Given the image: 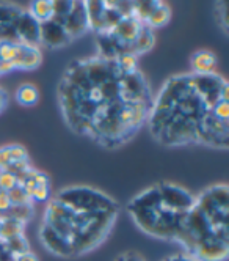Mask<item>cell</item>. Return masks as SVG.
Here are the masks:
<instances>
[{
    "label": "cell",
    "instance_id": "1",
    "mask_svg": "<svg viewBox=\"0 0 229 261\" xmlns=\"http://www.w3.org/2000/svg\"><path fill=\"white\" fill-rule=\"evenodd\" d=\"M56 102L69 130L117 150L148 124L154 93L140 69H126L118 59L96 54L65 68Z\"/></svg>",
    "mask_w": 229,
    "mask_h": 261
},
{
    "label": "cell",
    "instance_id": "2",
    "mask_svg": "<svg viewBox=\"0 0 229 261\" xmlns=\"http://www.w3.org/2000/svg\"><path fill=\"white\" fill-rule=\"evenodd\" d=\"M149 133L166 148H229V84L218 72H182L168 77L148 120Z\"/></svg>",
    "mask_w": 229,
    "mask_h": 261
},
{
    "label": "cell",
    "instance_id": "3",
    "mask_svg": "<svg viewBox=\"0 0 229 261\" xmlns=\"http://www.w3.org/2000/svg\"><path fill=\"white\" fill-rule=\"evenodd\" d=\"M120 216V203L91 186H68L47 201L38 238L59 258H79L107 241Z\"/></svg>",
    "mask_w": 229,
    "mask_h": 261
},
{
    "label": "cell",
    "instance_id": "4",
    "mask_svg": "<svg viewBox=\"0 0 229 261\" xmlns=\"http://www.w3.org/2000/svg\"><path fill=\"white\" fill-rule=\"evenodd\" d=\"M176 244L198 261H226L229 255V188L212 184L199 192Z\"/></svg>",
    "mask_w": 229,
    "mask_h": 261
},
{
    "label": "cell",
    "instance_id": "5",
    "mask_svg": "<svg viewBox=\"0 0 229 261\" xmlns=\"http://www.w3.org/2000/svg\"><path fill=\"white\" fill-rule=\"evenodd\" d=\"M195 198L196 195L179 184L159 181L138 192L126 210L145 234L176 244Z\"/></svg>",
    "mask_w": 229,
    "mask_h": 261
},
{
    "label": "cell",
    "instance_id": "6",
    "mask_svg": "<svg viewBox=\"0 0 229 261\" xmlns=\"http://www.w3.org/2000/svg\"><path fill=\"white\" fill-rule=\"evenodd\" d=\"M98 52L107 59H118L121 55H140L149 52L156 44L154 30L133 16L132 10L111 30L94 35Z\"/></svg>",
    "mask_w": 229,
    "mask_h": 261
},
{
    "label": "cell",
    "instance_id": "7",
    "mask_svg": "<svg viewBox=\"0 0 229 261\" xmlns=\"http://www.w3.org/2000/svg\"><path fill=\"white\" fill-rule=\"evenodd\" d=\"M71 43H72L71 35L68 33V30L60 21H56L52 17L50 21L40 24V44L41 46H46L49 49H60Z\"/></svg>",
    "mask_w": 229,
    "mask_h": 261
},
{
    "label": "cell",
    "instance_id": "8",
    "mask_svg": "<svg viewBox=\"0 0 229 261\" xmlns=\"http://www.w3.org/2000/svg\"><path fill=\"white\" fill-rule=\"evenodd\" d=\"M25 8L13 4H0V41L17 43V25Z\"/></svg>",
    "mask_w": 229,
    "mask_h": 261
},
{
    "label": "cell",
    "instance_id": "9",
    "mask_svg": "<svg viewBox=\"0 0 229 261\" xmlns=\"http://www.w3.org/2000/svg\"><path fill=\"white\" fill-rule=\"evenodd\" d=\"M60 22L65 25V29L71 35L72 41L80 38V36H83L85 33H88L90 32V25H88L85 2H77V0H74L72 10L69 11L68 16L63 17Z\"/></svg>",
    "mask_w": 229,
    "mask_h": 261
},
{
    "label": "cell",
    "instance_id": "10",
    "mask_svg": "<svg viewBox=\"0 0 229 261\" xmlns=\"http://www.w3.org/2000/svg\"><path fill=\"white\" fill-rule=\"evenodd\" d=\"M43 63L41 47L30 44H19L17 57L14 60V71H35Z\"/></svg>",
    "mask_w": 229,
    "mask_h": 261
},
{
    "label": "cell",
    "instance_id": "11",
    "mask_svg": "<svg viewBox=\"0 0 229 261\" xmlns=\"http://www.w3.org/2000/svg\"><path fill=\"white\" fill-rule=\"evenodd\" d=\"M217 55L207 49H201L196 50L192 59H190V66H192V71L195 74H211V72H217Z\"/></svg>",
    "mask_w": 229,
    "mask_h": 261
},
{
    "label": "cell",
    "instance_id": "12",
    "mask_svg": "<svg viewBox=\"0 0 229 261\" xmlns=\"http://www.w3.org/2000/svg\"><path fill=\"white\" fill-rule=\"evenodd\" d=\"M40 101V90L30 82H24L16 90V102L22 107H33Z\"/></svg>",
    "mask_w": 229,
    "mask_h": 261
},
{
    "label": "cell",
    "instance_id": "13",
    "mask_svg": "<svg viewBox=\"0 0 229 261\" xmlns=\"http://www.w3.org/2000/svg\"><path fill=\"white\" fill-rule=\"evenodd\" d=\"M35 19L43 24L53 17V0H33L27 10Z\"/></svg>",
    "mask_w": 229,
    "mask_h": 261
},
{
    "label": "cell",
    "instance_id": "14",
    "mask_svg": "<svg viewBox=\"0 0 229 261\" xmlns=\"http://www.w3.org/2000/svg\"><path fill=\"white\" fill-rule=\"evenodd\" d=\"M25 227L27 223L17 220V219H11V217H2V227H0V239L4 242L19 236V234H25Z\"/></svg>",
    "mask_w": 229,
    "mask_h": 261
},
{
    "label": "cell",
    "instance_id": "15",
    "mask_svg": "<svg viewBox=\"0 0 229 261\" xmlns=\"http://www.w3.org/2000/svg\"><path fill=\"white\" fill-rule=\"evenodd\" d=\"M171 19V8L168 4L165 2H159V5L156 7V10L152 11V14L149 16V19L146 21V25L154 29H160L163 25H166Z\"/></svg>",
    "mask_w": 229,
    "mask_h": 261
},
{
    "label": "cell",
    "instance_id": "16",
    "mask_svg": "<svg viewBox=\"0 0 229 261\" xmlns=\"http://www.w3.org/2000/svg\"><path fill=\"white\" fill-rule=\"evenodd\" d=\"M11 201V206H19V204H35L32 201V198L25 194V191L21 188V186H16L14 189H11L10 192H7Z\"/></svg>",
    "mask_w": 229,
    "mask_h": 261
},
{
    "label": "cell",
    "instance_id": "17",
    "mask_svg": "<svg viewBox=\"0 0 229 261\" xmlns=\"http://www.w3.org/2000/svg\"><path fill=\"white\" fill-rule=\"evenodd\" d=\"M215 19H217V24L220 25V29L224 33H227L229 21H227V4L226 2L215 4Z\"/></svg>",
    "mask_w": 229,
    "mask_h": 261
},
{
    "label": "cell",
    "instance_id": "18",
    "mask_svg": "<svg viewBox=\"0 0 229 261\" xmlns=\"http://www.w3.org/2000/svg\"><path fill=\"white\" fill-rule=\"evenodd\" d=\"M7 148H8V153H10V158H11V164L13 162H25V161H28V151L22 145L11 143V145H7Z\"/></svg>",
    "mask_w": 229,
    "mask_h": 261
},
{
    "label": "cell",
    "instance_id": "19",
    "mask_svg": "<svg viewBox=\"0 0 229 261\" xmlns=\"http://www.w3.org/2000/svg\"><path fill=\"white\" fill-rule=\"evenodd\" d=\"M17 186V178L10 172H0V191L10 192Z\"/></svg>",
    "mask_w": 229,
    "mask_h": 261
},
{
    "label": "cell",
    "instance_id": "20",
    "mask_svg": "<svg viewBox=\"0 0 229 261\" xmlns=\"http://www.w3.org/2000/svg\"><path fill=\"white\" fill-rule=\"evenodd\" d=\"M114 261H146V259L141 253H138L135 250H126V252L120 253Z\"/></svg>",
    "mask_w": 229,
    "mask_h": 261
},
{
    "label": "cell",
    "instance_id": "21",
    "mask_svg": "<svg viewBox=\"0 0 229 261\" xmlns=\"http://www.w3.org/2000/svg\"><path fill=\"white\" fill-rule=\"evenodd\" d=\"M11 208V201H10V197L7 192L0 191V217L5 216Z\"/></svg>",
    "mask_w": 229,
    "mask_h": 261
},
{
    "label": "cell",
    "instance_id": "22",
    "mask_svg": "<svg viewBox=\"0 0 229 261\" xmlns=\"http://www.w3.org/2000/svg\"><path fill=\"white\" fill-rule=\"evenodd\" d=\"M10 164H11V158H10L7 145L0 146V172H4Z\"/></svg>",
    "mask_w": 229,
    "mask_h": 261
},
{
    "label": "cell",
    "instance_id": "23",
    "mask_svg": "<svg viewBox=\"0 0 229 261\" xmlns=\"http://www.w3.org/2000/svg\"><path fill=\"white\" fill-rule=\"evenodd\" d=\"M162 261H198V259H195L193 256L187 255L185 252H179V253H173V255L165 256Z\"/></svg>",
    "mask_w": 229,
    "mask_h": 261
},
{
    "label": "cell",
    "instance_id": "24",
    "mask_svg": "<svg viewBox=\"0 0 229 261\" xmlns=\"http://www.w3.org/2000/svg\"><path fill=\"white\" fill-rule=\"evenodd\" d=\"M8 104H10V95H8V91L4 87H0V114H4V112L7 110Z\"/></svg>",
    "mask_w": 229,
    "mask_h": 261
},
{
    "label": "cell",
    "instance_id": "25",
    "mask_svg": "<svg viewBox=\"0 0 229 261\" xmlns=\"http://www.w3.org/2000/svg\"><path fill=\"white\" fill-rule=\"evenodd\" d=\"M13 261H40V259H38V256L32 250H27V252H22V253L16 255L13 258Z\"/></svg>",
    "mask_w": 229,
    "mask_h": 261
},
{
    "label": "cell",
    "instance_id": "26",
    "mask_svg": "<svg viewBox=\"0 0 229 261\" xmlns=\"http://www.w3.org/2000/svg\"><path fill=\"white\" fill-rule=\"evenodd\" d=\"M13 258L14 256L10 253L7 244H5L2 239H0V261H13Z\"/></svg>",
    "mask_w": 229,
    "mask_h": 261
},
{
    "label": "cell",
    "instance_id": "27",
    "mask_svg": "<svg viewBox=\"0 0 229 261\" xmlns=\"http://www.w3.org/2000/svg\"><path fill=\"white\" fill-rule=\"evenodd\" d=\"M0 227H2V217H0Z\"/></svg>",
    "mask_w": 229,
    "mask_h": 261
},
{
    "label": "cell",
    "instance_id": "28",
    "mask_svg": "<svg viewBox=\"0 0 229 261\" xmlns=\"http://www.w3.org/2000/svg\"><path fill=\"white\" fill-rule=\"evenodd\" d=\"M4 76V74H2V69H0V77H2Z\"/></svg>",
    "mask_w": 229,
    "mask_h": 261
}]
</instances>
